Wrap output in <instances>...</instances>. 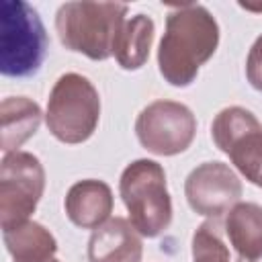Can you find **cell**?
I'll return each mask as SVG.
<instances>
[{"mask_svg": "<svg viewBox=\"0 0 262 262\" xmlns=\"http://www.w3.org/2000/svg\"><path fill=\"white\" fill-rule=\"evenodd\" d=\"M217 45L219 25L203 4L172 6L158 47V70L170 86L186 88L201 66L213 57Z\"/></svg>", "mask_w": 262, "mask_h": 262, "instance_id": "obj_1", "label": "cell"}, {"mask_svg": "<svg viewBox=\"0 0 262 262\" xmlns=\"http://www.w3.org/2000/svg\"><path fill=\"white\" fill-rule=\"evenodd\" d=\"M127 10L129 6L119 2H66L55 12L59 43L88 59L104 61L113 55Z\"/></svg>", "mask_w": 262, "mask_h": 262, "instance_id": "obj_2", "label": "cell"}, {"mask_svg": "<svg viewBox=\"0 0 262 262\" xmlns=\"http://www.w3.org/2000/svg\"><path fill=\"white\" fill-rule=\"evenodd\" d=\"M49 39L39 12L23 0L0 2V72L27 78L39 72Z\"/></svg>", "mask_w": 262, "mask_h": 262, "instance_id": "obj_3", "label": "cell"}, {"mask_svg": "<svg viewBox=\"0 0 262 262\" xmlns=\"http://www.w3.org/2000/svg\"><path fill=\"white\" fill-rule=\"evenodd\" d=\"M119 194L131 225L143 237H158L172 223V199L164 168L154 160L131 162L119 180Z\"/></svg>", "mask_w": 262, "mask_h": 262, "instance_id": "obj_4", "label": "cell"}, {"mask_svg": "<svg viewBox=\"0 0 262 262\" xmlns=\"http://www.w3.org/2000/svg\"><path fill=\"white\" fill-rule=\"evenodd\" d=\"M100 119V96L94 84L76 72L61 74L47 98L45 123L49 133L68 145L92 137Z\"/></svg>", "mask_w": 262, "mask_h": 262, "instance_id": "obj_5", "label": "cell"}, {"mask_svg": "<svg viewBox=\"0 0 262 262\" xmlns=\"http://www.w3.org/2000/svg\"><path fill=\"white\" fill-rule=\"evenodd\" d=\"M45 190V170L31 151L4 154L0 164V225L2 229L29 221Z\"/></svg>", "mask_w": 262, "mask_h": 262, "instance_id": "obj_6", "label": "cell"}, {"mask_svg": "<svg viewBox=\"0 0 262 262\" xmlns=\"http://www.w3.org/2000/svg\"><path fill=\"white\" fill-rule=\"evenodd\" d=\"M211 137L239 174L258 184L262 174V123L256 115L244 106H225L211 123Z\"/></svg>", "mask_w": 262, "mask_h": 262, "instance_id": "obj_7", "label": "cell"}, {"mask_svg": "<svg viewBox=\"0 0 262 262\" xmlns=\"http://www.w3.org/2000/svg\"><path fill=\"white\" fill-rule=\"evenodd\" d=\"M135 135L149 154L176 156L190 147L196 135V119L182 102L154 100L137 115Z\"/></svg>", "mask_w": 262, "mask_h": 262, "instance_id": "obj_8", "label": "cell"}, {"mask_svg": "<svg viewBox=\"0 0 262 262\" xmlns=\"http://www.w3.org/2000/svg\"><path fill=\"white\" fill-rule=\"evenodd\" d=\"M242 180L223 162H203L184 180V196L188 207L203 217H219L227 213L242 196Z\"/></svg>", "mask_w": 262, "mask_h": 262, "instance_id": "obj_9", "label": "cell"}, {"mask_svg": "<svg viewBox=\"0 0 262 262\" xmlns=\"http://www.w3.org/2000/svg\"><path fill=\"white\" fill-rule=\"evenodd\" d=\"M88 262H141L143 244L131 221L111 217L88 239Z\"/></svg>", "mask_w": 262, "mask_h": 262, "instance_id": "obj_10", "label": "cell"}, {"mask_svg": "<svg viewBox=\"0 0 262 262\" xmlns=\"http://www.w3.org/2000/svg\"><path fill=\"white\" fill-rule=\"evenodd\" d=\"M113 190L106 182L96 178L78 180L66 192V215L80 229H96L111 219L113 213Z\"/></svg>", "mask_w": 262, "mask_h": 262, "instance_id": "obj_11", "label": "cell"}, {"mask_svg": "<svg viewBox=\"0 0 262 262\" xmlns=\"http://www.w3.org/2000/svg\"><path fill=\"white\" fill-rule=\"evenodd\" d=\"M41 106L27 96H6L0 104V145L4 154L16 151L41 125Z\"/></svg>", "mask_w": 262, "mask_h": 262, "instance_id": "obj_12", "label": "cell"}, {"mask_svg": "<svg viewBox=\"0 0 262 262\" xmlns=\"http://www.w3.org/2000/svg\"><path fill=\"white\" fill-rule=\"evenodd\" d=\"M225 233L239 260L262 258V207L256 203H235L225 217Z\"/></svg>", "mask_w": 262, "mask_h": 262, "instance_id": "obj_13", "label": "cell"}, {"mask_svg": "<svg viewBox=\"0 0 262 262\" xmlns=\"http://www.w3.org/2000/svg\"><path fill=\"white\" fill-rule=\"evenodd\" d=\"M2 237L14 262H47L57 252V242L53 233L31 219L14 227L2 229Z\"/></svg>", "mask_w": 262, "mask_h": 262, "instance_id": "obj_14", "label": "cell"}, {"mask_svg": "<svg viewBox=\"0 0 262 262\" xmlns=\"http://www.w3.org/2000/svg\"><path fill=\"white\" fill-rule=\"evenodd\" d=\"M156 25L147 14H135L127 18L115 39L113 55L123 70H139L149 57Z\"/></svg>", "mask_w": 262, "mask_h": 262, "instance_id": "obj_15", "label": "cell"}, {"mask_svg": "<svg viewBox=\"0 0 262 262\" xmlns=\"http://www.w3.org/2000/svg\"><path fill=\"white\" fill-rule=\"evenodd\" d=\"M192 262H231L229 250L213 221H205L192 233Z\"/></svg>", "mask_w": 262, "mask_h": 262, "instance_id": "obj_16", "label": "cell"}, {"mask_svg": "<svg viewBox=\"0 0 262 262\" xmlns=\"http://www.w3.org/2000/svg\"><path fill=\"white\" fill-rule=\"evenodd\" d=\"M246 78L254 90L262 92V35L250 47V53L246 59Z\"/></svg>", "mask_w": 262, "mask_h": 262, "instance_id": "obj_17", "label": "cell"}, {"mask_svg": "<svg viewBox=\"0 0 262 262\" xmlns=\"http://www.w3.org/2000/svg\"><path fill=\"white\" fill-rule=\"evenodd\" d=\"M239 6H242L244 10H252V12H262V6H258V4H244V2H239Z\"/></svg>", "mask_w": 262, "mask_h": 262, "instance_id": "obj_18", "label": "cell"}, {"mask_svg": "<svg viewBox=\"0 0 262 262\" xmlns=\"http://www.w3.org/2000/svg\"><path fill=\"white\" fill-rule=\"evenodd\" d=\"M258 186H262V174H260V178H258Z\"/></svg>", "mask_w": 262, "mask_h": 262, "instance_id": "obj_19", "label": "cell"}, {"mask_svg": "<svg viewBox=\"0 0 262 262\" xmlns=\"http://www.w3.org/2000/svg\"><path fill=\"white\" fill-rule=\"evenodd\" d=\"M47 262H59V260H55V258H51V260H47Z\"/></svg>", "mask_w": 262, "mask_h": 262, "instance_id": "obj_20", "label": "cell"}]
</instances>
